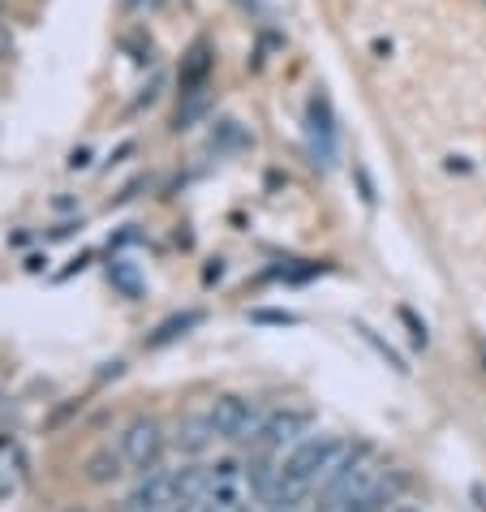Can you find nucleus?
I'll return each instance as SVG.
<instances>
[{
  "instance_id": "obj_1",
  "label": "nucleus",
  "mask_w": 486,
  "mask_h": 512,
  "mask_svg": "<svg viewBox=\"0 0 486 512\" xmlns=\"http://www.w3.org/2000/svg\"><path fill=\"white\" fill-rule=\"evenodd\" d=\"M349 452L353 448L340 435H306L302 444H293L289 457L280 461V482H289L293 491L310 495L314 487H323V482L336 474Z\"/></svg>"
},
{
  "instance_id": "obj_2",
  "label": "nucleus",
  "mask_w": 486,
  "mask_h": 512,
  "mask_svg": "<svg viewBox=\"0 0 486 512\" xmlns=\"http://www.w3.org/2000/svg\"><path fill=\"white\" fill-rule=\"evenodd\" d=\"M207 504L211 512H250V474L237 461H216L207 469Z\"/></svg>"
},
{
  "instance_id": "obj_3",
  "label": "nucleus",
  "mask_w": 486,
  "mask_h": 512,
  "mask_svg": "<svg viewBox=\"0 0 486 512\" xmlns=\"http://www.w3.org/2000/svg\"><path fill=\"white\" fill-rule=\"evenodd\" d=\"M211 426H216L220 439H233V444H241V439H254L259 435V426L267 414H259V405L246 401V396H220L216 405H211Z\"/></svg>"
},
{
  "instance_id": "obj_4",
  "label": "nucleus",
  "mask_w": 486,
  "mask_h": 512,
  "mask_svg": "<svg viewBox=\"0 0 486 512\" xmlns=\"http://www.w3.org/2000/svg\"><path fill=\"white\" fill-rule=\"evenodd\" d=\"M121 452H125V461H130L134 469H155L164 457V426L155 422V418H134L130 426L121 431Z\"/></svg>"
},
{
  "instance_id": "obj_5",
  "label": "nucleus",
  "mask_w": 486,
  "mask_h": 512,
  "mask_svg": "<svg viewBox=\"0 0 486 512\" xmlns=\"http://www.w3.org/2000/svg\"><path fill=\"white\" fill-rule=\"evenodd\" d=\"M306 431H310V414H306V409H276V414L263 418L254 444H259V452H284V448L302 444Z\"/></svg>"
},
{
  "instance_id": "obj_6",
  "label": "nucleus",
  "mask_w": 486,
  "mask_h": 512,
  "mask_svg": "<svg viewBox=\"0 0 486 512\" xmlns=\"http://www.w3.org/2000/svg\"><path fill=\"white\" fill-rule=\"evenodd\" d=\"M130 512H168L173 504H181V495L173 487V474H160V469H147L138 478V487L130 491Z\"/></svg>"
},
{
  "instance_id": "obj_7",
  "label": "nucleus",
  "mask_w": 486,
  "mask_h": 512,
  "mask_svg": "<svg viewBox=\"0 0 486 512\" xmlns=\"http://www.w3.org/2000/svg\"><path fill=\"white\" fill-rule=\"evenodd\" d=\"M310 151L319 155L323 164H332L336 155V125H332V112H327L323 99H310Z\"/></svg>"
},
{
  "instance_id": "obj_8",
  "label": "nucleus",
  "mask_w": 486,
  "mask_h": 512,
  "mask_svg": "<svg viewBox=\"0 0 486 512\" xmlns=\"http://www.w3.org/2000/svg\"><path fill=\"white\" fill-rule=\"evenodd\" d=\"M125 465H130V461H125L121 448H117V452H112V448H99V452H91V457H87V478H91V482H112V478H121Z\"/></svg>"
},
{
  "instance_id": "obj_9",
  "label": "nucleus",
  "mask_w": 486,
  "mask_h": 512,
  "mask_svg": "<svg viewBox=\"0 0 486 512\" xmlns=\"http://www.w3.org/2000/svg\"><path fill=\"white\" fill-rule=\"evenodd\" d=\"M211 439H216V426H211V418H185L177 426V448H185V452H203Z\"/></svg>"
},
{
  "instance_id": "obj_10",
  "label": "nucleus",
  "mask_w": 486,
  "mask_h": 512,
  "mask_svg": "<svg viewBox=\"0 0 486 512\" xmlns=\"http://www.w3.org/2000/svg\"><path fill=\"white\" fill-rule=\"evenodd\" d=\"M198 323H203V315H198V310H185V315H177V319H168V323H160V327H155L151 345L160 349V345H168V340L185 336V332H190V327H198Z\"/></svg>"
},
{
  "instance_id": "obj_11",
  "label": "nucleus",
  "mask_w": 486,
  "mask_h": 512,
  "mask_svg": "<svg viewBox=\"0 0 486 512\" xmlns=\"http://www.w3.org/2000/svg\"><path fill=\"white\" fill-rule=\"evenodd\" d=\"M108 280L117 284V289H121L125 297H138V293H142L138 272H134V267H125V263H112V267H108Z\"/></svg>"
},
{
  "instance_id": "obj_12",
  "label": "nucleus",
  "mask_w": 486,
  "mask_h": 512,
  "mask_svg": "<svg viewBox=\"0 0 486 512\" xmlns=\"http://www.w3.org/2000/svg\"><path fill=\"white\" fill-rule=\"evenodd\" d=\"M357 332H362V340H370V345H375V349L383 353V358H388V362L396 366V371H405V362H400V353H396L392 345H383V340H379L375 332H370V327H366V323H357Z\"/></svg>"
},
{
  "instance_id": "obj_13",
  "label": "nucleus",
  "mask_w": 486,
  "mask_h": 512,
  "mask_svg": "<svg viewBox=\"0 0 486 512\" xmlns=\"http://www.w3.org/2000/svg\"><path fill=\"white\" fill-rule=\"evenodd\" d=\"M168 512H211V504H207V495H194V500H181V504H173Z\"/></svg>"
},
{
  "instance_id": "obj_14",
  "label": "nucleus",
  "mask_w": 486,
  "mask_h": 512,
  "mask_svg": "<svg viewBox=\"0 0 486 512\" xmlns=\"http://www.w3.org/2000/svg\"><path fill=\"white\" fill-rule=\"evenodd\" d=\"M13 491H18V482H13V474H9V469L5 465H0V504H5L9 500V495Z\"/></svg>"
},
{
  "instance_id": "obj_15",
  "label": "nucleus",
  "mask_w": 486,
  "mask_h": 512,
  "mask_svg": "<svg viewBox=\"0 0 486 512\" xmlns=\"http://www.w3.org/2000/svg\"><path fill=\"white\" fill-rule=\"evenodd\" d=\"M254 319H263V323H293V315H280V310H259Z\"/></svg>"
},
{
  "instance_id": "obj_16",
  "label": "nucleus",
  "mask_w": 486,
  "mask_h": 512,
  "mask_svg": "<svg viewBox=\"0 0 486 512\" xmlns=\"http://www.w3.org/2000/svg\"><path fill=\"white\" fill-rule=\"evenodd\" d=\"M392 512H418V508H405V504H400V508H392Z\"/></svg>"
},
{
  "instance_id": "obj_17",
  "label": "nucleus",
  "mask_w": 486,
  "mask_h": 512,
  "mask_svg": "<svg viewBox=\"0 0 486 512\" xmlns=\"http://www.w3.org/2000/svg\"><path fill=\"white\" fill-rule=\"evenodd\" d=\"M69 512H87V508H69Z\"/></svg>"
}]
</instances>
